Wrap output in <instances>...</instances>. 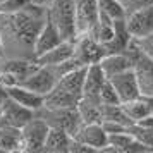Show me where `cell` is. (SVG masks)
Masks as SVG:
<instances>
[{"label": "cell", "instance_id": "obj_1", "mask_svg": "<svg viewBox=\"0 0 153 153\" xmlns=\"http://www.w3.org/2000/svg\"><path fill=\"white\" fill-rule=\"evenodd\" d=\"M47 19V5L31 2L21 10L0 12V42L4 59H35L33 45Z\"/></svg>", "mask_w": 153, "mask_h": 153}, {"label": "cell", "instance_id": "obj_2", "mask_svg": "<svg viewBox=\"0 0 153 153\" xmlns=\"http://www.w3.org/2000/svg\"><path fill=\"white\" fill-rule=\"evenodd\" d=\"M47 17L59 29L64 40L74 42L77 38L76 2L74 0H50L47 4Z\"/></svg>", "mask_w": 153, "mask_h": 153}, {"label": "cell", "instance_id": "obj_3", "mask_svg": "<svg viewBox=\"0 0 153 153\" xmlns=\"http://www.w3.org/2000/svg\"><path fill=\"white\" fill-rule=\"evenodd\" d=\"M35 114H38L50 127L62 129L71 136H74L83 124L76 107H72V108H45V107H42Z\"/></svg>", "mask_w": 153, "mask_h": 153}, {"label": "cell", "instance_id": "obj_4", "mask_svg": "<svg viewBox=\"0 0 153 153\" xmlns=\"http://www.w3.org/2000/svg\"><path fill=\"white\" fill-rule=\"evenodd\" d=\"M48 129H50V126L38 114H35L19 129V132H21V152L22 153L43 152V143H45Z\"/></svg>", "mask_w": 153, "mask_h": 153}, {"label": "cell", "instance_id": "obj_5", "mask_svg": "<svg viewBox=\"0 0 153 153\" xmlns=\"http://www.w3.org/2000/svg\"><path fill=\"white\" fill-rule=\"evenodd\" d=\"M103 55H107L103 45L98 43L91 35H88V33L77 35V38L74 40V55H72V59L79 65H90V64L100 62V59Z\"/></svg>", "mask_w": 153, "mask_h": 153}, {"label": "cell", "instance_id": "obj_6", "mask_svg": "<svg viewBox=\"0 0 153 153\" xmlns=\"http://www.w3.org/2000/svg\"><path fill=\"white\" fill-rule=\"evenodd\" d=\"M35 115V112L19 105L17 102L5 98L4 103L0 105V126L2 127H14L21 129L22 126L28 122L29 119Z\"/></svg>", "mask_w": 153, "mask_h": 153}, {"label": "cell", "instance_id": "obj_7", "mask_svg": "<svg viewBox=\"0 0 153 153\" xmlns=\"http://www.w3.org/2000/svg\"><path fill=\"white\" fill-rule=\"evenodd\" d=\"M72 139L93 148L95 152H103L107 141H108V134L100 122H90V124H81V127L72 136Z\"/></svg>", "mask_w": 153, "mask_h": 153}, {"label": "cell", "instance_id": "obj_8", "mask_svg": "<svg viewBox=\"0 0 153 153\" xmlns=\"http://www.w3.org/2000/svg\"><path fill=\"white\" fill-rule=\"evenodd\" d=\"M108 81L112 83L114 90L117 93L120 103H126L132 98L139 97V86H138V79H136V74H134V69H127L122 71L119 74H114V76L108 77Z\"/></svg>", "mask_w": 153, "mask_h": 153}, {"label": "cell", "instance_id": "obj_9", "mask_svg": "<svg viewBox=\"0 0 153 153\" xmlns=\"http://www.w3.org/2000/svg\"><path fill=\"white\" fill-rule=\"evenodd\" d=\"M126 26L132 38H141L153 33V4L126 16Z\"/></svg>", "mask_w": 153, "mask_h": 153}, {"label": "cell", "instance_id": "obj_10", "mask_svg": "<svg viewBox=\"0 0 153 153\" xmlns=\"http://www.w3.org/2000/svg\"><path fill=\"white\" fill-rule=\"evenodd\" d=\"M134 74L138 79L139 93L146 97H153V59L136 52L134 55Z\"/></svg>", "mask_w": 153, "mask_h": 153}, {"label": "cell", "instance_id": "obj_11", "mask_svg": "<svg viewBox=\"0 0 153 153\" xmlns=\"http://www.w3.org/2000/svg\"><path fill=\"white\" fill-rule=\"evenodd\" d=\"M103 152H115V153H141L148 152L146 146H143L138 139L131 136L127 131H119V132H110L108 141Z\"/></svg>", "mask_w": 153, "mask_h": 153}, {"label": "cell", "instance_id": "obj_12", "mask_svg": "<svg viewBox=\"0 0 153 153\" xmlns=\"http://www.w3.org/2000/svg\"><path fill=\"white\" fill-rule=\"evenodd\" d=\"M105 81H107V76H105V72L102 71V67H100L98 62L86 65L84 83H83V97L81 98H88V100L98 102V93H100V90H102V86H103Z\"/></svg>", "mask_w": 153, "mask_h": 153}, {"label": "cell", "instance_id": "obj_13", "mask_svg": "<svg viewBox=\"0 0 153 153\" xmlns=\"http://www.w3.org/2000/svg\"><path fill=\"white\" fill-rule=\"evenodd\" d=\"M76 2V28L77 35L90 33L98 21L97 0H74Z\"/></svg>", "mask_w": 153, "mask_h": 153}, {"label": "cell", "instance_id": "obj_14", "mask_svg": "<svg viewBox=\"0 0 153 153\" xmlns=\"http://www.w3.org/2000/svg\"><path fill=\"white\" fill-rule=\"evenodd\" d=\"M62 40H64V38L60 36L59 29H57L55 26L52 24V21L47 17V19H45V22L42 24V28H40V31H38L36 38H35L33 53H35V57L42 55L43 52L53 48V47H55V45H59Z\"/></svg>", "mask_w": 153, "mask_h": 153}, {"label": "cell", "instance_id": "obj_15", "mask_svg": "<svg viewBox=\"0 0 153 153\" xmlns=\"http://www.w3.org/2000/svg\"><path fill=\"white\" fill-rule=\"evenodd\" d=\"M72 55H74V42L62 40L53 48H50L47 52H43L42 55L35 57V60L38 65H60V64L71 60Z\"/></svg>", "mask_w": 153, "mask_h": 153}, {"label": "cell", "instance_id": "obj_16", "mask_svg": "<svg viewBox=\"0 0 153 153\" xmlns=\"http://www.w3.org/2000/svg\"><path fill=\"white\" fill-rule=\"evenodd\" d=\"M38 67L35 59H4L2 60V69L16 79V83L21 84L26 77Z\"/></svg>", "mask_w": 153, "mask_h": 153}, {"label": "cell", "instance_id": "obj_17", "mask_svg": "<svg viewBox=\"0 0 153 153\" xmlns=\"http://www.w3.org/2000/svg\"><path fill=\"white\" fill-rule=\"evenodd\" d=\"M5 91H7V97L10 98V100H14V102H17L19 105H22V107H26V108H29V110H33V112L40 110L43 107V97L42 95H36V93L29 91L28 88H24L21 84L7 86Z\"/></svg>", "mask_w": 153, "mask_h": 153}, {"label": "cell", "instance_id": "obj_18", "mask_svg": "<svg viewBox=\"0 0 153 153\" xmlns=\"http://www.w3.org/2000/svg\"><path fill=\"white\" fill-rule=\"evenodd\" d=\"M122 107H124L126 114L129 115V119L132 122H139L141 119L153 115V97L139 95V97L122 103Z\"/></svg>", "mask_w": 153, "mask_h": 153}, {"label": "cell", "instance_id": "obj_19", "mask_svg": "<svg viewBox=\"0 0 153 153\" xmlns=\"http://www.w3.org/2000/svg\"><path fill=\"white\" fill-rule=\"evenodd\" d=\"M72 141V136L67 134L62 129L50 127L47 132V138L43 143V152L47 153H69V146Z\"/></svg>", "mask_w": 153, "mask_h": 153}, {"label": "cell", "instance_id": "obj_20", "mask_svg": "<svg viewBox=\"0 0 153 153\" xmlns=\"http://www.w3.org/2000/svg\"><path fill=\"white\" fill-rule=\"evenodd\" d=\"M102 122H110V124H117L122 127H129L131 124H134L129 115L126 114L122 103L115 105H102Z\"/></svg>", "mask_w": 153, "mask_h": 153}, {"label": "cell", "instance_id": "obj_21", "mask_svg": "<svg viewBox=\"0 0 153 153\" xmlns=\"http://www.w3.org/2000/svg\"><path fill=\"white\" fill-rule=\"evenodd\" d=\"M76 108L83 124H90V122H100L102 124V103L88 100V98H81L77 102Z\"/></svg>", "mask_w": 153, "mask_h": 153}, {"label": "cell", "instance_id": "obj_22", "mask_svg": "<svg viewBox=\"0 0 153 153\" xmlns=\"http://www.w3.org/2000/svg\"><path fill=\"white\" fill-rule=\"evenodd\" d=\"M0 152L4 153L21 152V132H19V129L0 126Z\"/></svg>", "mask_w": 153, "mask_h": 153}, {"label": "cell", "instance_id": "obj_23", "mask_svg": "<svg viewBox=\"0 0 153 153\" xmlns=\"http://www.w3.org/2000/svg\"><path fill=\"white\" fill-rule=\"evenodd\" d=\"M97 9H98V14L105 16L112 21L126 17L124 4L120 0H97Z\"/></svg>", "mask_w": 153, "mask_h": 153}, {"label": "cell", "instance_id": "obj_24", "mask_svg": "<svg viewBox=\"0 0 153 153\" xmlns=\"http://www.w3.org/2000/svg\"><path fill=\"white\" fill-rule=\"evenodd\" d=\"M127 132L134 136L143 146H146L148 152H153V127H146V126L134 122L127 127Z\"/></svg>", "mask_w": 153, "mask_h": 153}, {"label": "cell", "instance_id": "obj_25", "mask_svg": "<svg viewBox=\"0 0 153 153\" xmlns=\"http://www.w3.org/2000/svg\"><path fill=\"white\" fill-rule=\"evenodd\" d=\"M98 102L102 105H115V103H120V100H119L117 93L114 90V86L112 83L108 81V77H107V81L103 83L102 86V90L98 93Z\"/></svg>", "mask_w": 153, "mask_h": 153}, {"label": "cell", "instance_id": "obj_26", "mask_svg": "<svg viewBox=\"0 0 153 153\" xmlns=\"http://www.w3.org/2000/svg\"><path fill=\"white\" fill-rule=\"evenodd\" d=\"M132 42H134V45L138 47V50L143 55L153 59V33L141 36V38H132Z\"/></svg>", "mask_w": 153, "mask_h": 153}, {"label": "cell", "instance_id": "obj_27", "mask_svg": "<svg viewBox=\"0 0 153 153\" xmlns=\"http://www.w3.org/2000/svg\"><path fill=\"white\" fill-rule=\"evenodd\" d=\"M122 4H124L126 16H129V14H132V12H136V10H141V9L152 5L153 0H124Z\"/></svg>", "mask_w": 153, "mask_h": 153}, {"label": "cell", "instance_id": "obj_28", "mask_svg": "<svg viewBox=\"0 0 153 153\" xmlns=\"http://www.w3.org/2000/svg\"><path fill=\"white\" fill-rule=\"evenodd\" d=\"M35 0H5L0 5V12H14V10H21L26 5H29Z\"/></svg>", "mask_w": 153, "mask_h": 153}, {"label": "cell", "instance_id": "obj_29", "mask_svg": "<svg viewBox=\"0 0 153 153\" xmlns=\"http://www.w3.org/2000/svg\"><path fill=\"white\" fill-rule=\"evenodd\" d=\"M7 98V91H5V86L0 83V105L4 103V100Z\"/></svg>", "mask_w": 153, "mask_h": 153}, {"label": "cell", "instance_id": "obj_30", "mask_svg": "<svg viewBox=\"0 0 153 153\" xmlns=\"http://www.w3.org/2000/svg\"><path fill=\"white\" fill-rule=\"evenodd\" d=\"M35 2H36V4H40V5H47L50 0H35Z\"/></svg>", "mask_w": 153, "mask_h": 153}, {"label": "cell", "instance_id": "obj_31", "mask_svg": "<svg viewBox=\"0 0 153 153\" xmlns=\"http://www.w3.org/2000/svg\"><path fill=\"white\" fill-rule=\"evenodd\" d=\"M2 60H4V57L0 55V69H2Z\"/></svg>", "mask_w": 153, "mask_h": 153}, {"label": "cell", "instance_id": "obj_32", "mask_svg": "<svg viewBox=\"0 0 153 153\" xmlns=\"http://www.w3.org/2000/svg\"><path fill=\"white\" fill-rule=\"evenodd\" d=\"M0 55H2V42H0ZM4 57V55H2Z\"/></svg>", "mask_w": 153, "mask_h": 153}, {"label": "cell", "instance_id": "obj_33", "mask_svg": "<svg viewBox=\"0 0 153 153\" xmlns=\"http://www.w3.org/2000/svg\"><path fill=\"white\" fill-rule=\"evenodd\" d=\"M4 2H5V0H0V5H2V4H4Z\"/></svg>", "mask_w": 153, "mask_h": 153}, {"label": "cell", "instance_id": "obj_34", "mask_svg": "<svg viewBox=\"0 0 153 153\" xmlns=\"http://www.w3.org/2000/svg\"><path fill=\"white\" fill-rule=\"evenodd\" d=\"M120 2H124V0H120Z\"/></svg>", "mask_w": 153, "mask_h": 153}]
</instances>
